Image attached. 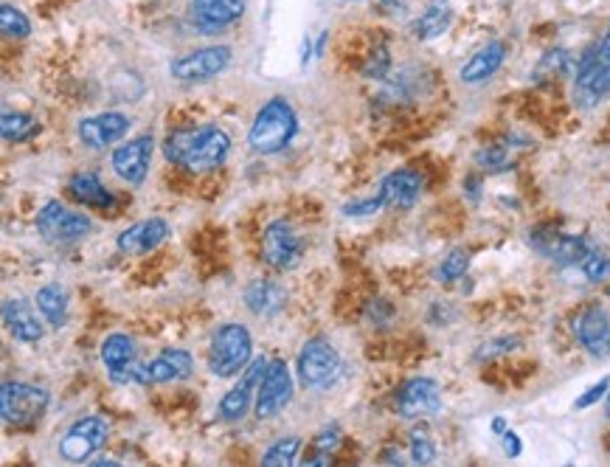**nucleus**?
Here are the masks:
<instances>
[{"label": "nucleus", "instance_id": "nucleus-1", "mask_svg": "<svg viewBox=\"0 0 610 467\" xmlns=\"http://www.w3.org/2000/svg\"><path fill=\"white\" fill-rule=\"evenodd\" d=\"M228 152H231V138L214 124L172 130L164 138L166 161L183 166L189 172H209V169L223 166Z\"/></svg>", "mask_w": 610, "mask_h": 467}, {"label": "nucleus", "instance_id": "nucleus-2", "mask_svg": "<svg viewBox=\"0 0 610 467\" xmlns=\"http://www.w3.org/2000/svg\"><path fill=\"white\" fill-rule=\"evenodd\" d=\"M298 133V116L293 105L284 96H273L259 107L251 130H248V144L259 155H276L282 152Z\"/></svg>", "mask_w": 610, "mask_h": 467}, {"label": "nucleus", "instance_id": "nucleus-3", "mask_svg": "<svg viewBox=\"0 0 610 467\" xmlns=\"http://www.w3.org/2000/svg\"><path fill=\"white\" fill-rule=\"evenodd\" d=\"M253 361L251 332L242 324H223L211 335L209 369L217 377H234Z\"/></svg>", "mask_w": 610, "mask_h": 467}, {"label": "nucleus", "instance_id": "nucleus-4", "mask_svg": "<svg viewBox=\"0 0 610 467\" xmlns=\"http://www.w3.org/2000/svg\"><path fill=\"white\" fill-rule=\"evenodd\" d=\"M48 408V392L31 383H20V380H6L0 389V411H3V422L6 425H31L45 414Z\"/></svg>", "mask_w": 610, "mask_h": 467}, {"label": "nucleus", "instance_id": "nucleus-5", "mask_svg": "<svg viewBox=\"0 0 610 467\" xmlns=\"http://www.w3.org/2000/svg\"><path fill=\"white\" fill-rule=\"evenodd\" d=\"M37 231L43 240L54 245H65L93 231V220L82 211H71L62 206L60 200H48L43 209L37 211Z\"/></svg>", "mask_w": 610, "mask_h": 467}, {"label": "nucleus", "instance_id": "nucleus-6", "mask_svg": "<svg viewBox=\"0 0 610 467\" xmlns=\"http://www.w3.org/2000/svg\"><path fill=\"white\" fill-rule=\"evenodd\" d=\"M341 375V355L324 338H310L298 352V377L310 389H324Z\"/></svg>", "mask_w": 610, "mask_h": 467}, {"label": "nucleus", "instance_id": "nucleus-7", "mask_svg": "<svg viewBox=\"0 0 610 467\" xmlns=\"http://www.w3.org/2000/svg\"><path fill=\"white\" fill-rule=\"evenodd\" d=\"M304 254V242L298 237L293 223L287 220H273L262 231V259L273 271H293Z\"/></svg>", "mask_w": 610, "mask_h": 467}, {"label": "nucleus", "instance_id": "nucleus-8", "mask_svg": "<svg viewBox=\"0 0 610 467\" xmlns=\"http://www.w3.org/2000/svg\"><path fill=\"white\" fill-rule=\"evenodd\" d=\"M231 65V48L228 46H206L186 51L169 62V74L180 82H206L220 76Z\"/></svg>", "mask_w": 610, "mask_h": 467}, {"label": "nucleus", "instance_id": "nucleus-9", "mask_svg": "<svg viewBox=\"0 0 610 467\" xmlns=\"http://www.w3.org/2000/svg\"><path fill=\"white\" fill-rule=\"evenodd\" d=\"M107 434H110L107 420H102V417H82L65 431V437L60 442V456L65 462H74V465L88 462V456H93L99 448H105Z\"/></svg>", "mask_w": 610, "mask_h": 467}, {"label": "nucleus", "instance_id": "nucleus-10", "mask_svg": "<svg viewBox=\"0 0 610 467\" xmlns=\"http://www.w3.org/2000/svg\"><path fill=\"white\" fill-rule=\"evenodd\" d=\"M293 400V375L287 369L284 361H270L268 372L259 383V392H256V417L259 420H270L276 414H282L284 408L290 406Z\"/></svg>", "mask_w": 610, "mask_h": 467}, {"label": "nucleus", "instance_id": "nucleus-11", "mask_svg": "<svg viewBox=\"0 0 610 467\" xmlns=\"http://www.w3.org/2000/svg\"><path fill=\"white\" fill-rule=\"evenodd\" d=\"M571 332L588 355H594V358L610 355V316L602 304L582 307L571 321Z\"/></svg>", "mask_w": 610, "mask_h": 467}, {"label": "nucleus", "instance_id": "nucleus-12", "mask_svg": "<svg viewBox=\"0 0 610 467\" xmlns=\"http://www.w3.org/2000/svg\"><path fill=\"white\" fill-rule=\"evenodd\" d=\"M532 245L543 257H549L557 265H582L585 257L594 251L591 242L585 240V237L563 234L557 228H535L532 231Z\"/></svg>", "mask_w": 610, "mask_h": 467}, {"label": "nucleus", "instance_id": "nucleus-13", "mask_svg": "<svg viewBox=\"0 0 610 467\" xmlns=\"http://www.w3.org/2000/svg\"><path fill=\"white\" fill-rule=\"evenodd\" d=\"M439 408H442V392H439V383L431 377H411L397 392V411L402 420H422L436 414Z\"/></svg>", "mask_w": 610, "mask_h": 467}, {"label": "nucleus", "instance_id": "nucleus-14", "mask_svg": "<svg viewBox=\"0 0 610 467\" xmlns=\"http://www.w3.org/2000/svg\"><path fill=\"white\" fill-rule=\"evenodd\" d=\"M605 96H610V65L599 60L596 48H591L577 62V82H574V99L580 107L599 105Z\"/></svg>", "mask_w": 610, "mask_h": 467}, {"label": "nucleus", "instance_id": "nucleus-15", "mask_svg": "<svg viewBox=\"0 0 610 467\" xmlns=\"http://www.w3.org/2000/svg\"><path fill=\"white\" fill-rule=\"evenodd\" d=\"M189 15L200 34H223L245 15V0H189Z\"/></svg>", "mask_w": 610, "mask_h": 467}, {"label": "nucleus", "instance_id": "nucleus-16", "mask_svg": "<svg viewBox=\"0 0 610 467\" xmlns=\"http://www.w3.org/2000/svg\"><path fill=\"white\" fill-rule=\"evenodd\" d=\"M268 363L270 361H265V358H253V361L245 366L242 380L220 400V417H223V420L234 422L242 420V417L248 414L253 394L259 392V383H262V377L268 372Z\"/></svg>", "mask_w": 610, "mask_h": 467}, {"label": "nucleus", "instance_id": "nucleus-17", "mask_svg": "<svg viewBox=\"0 0 610 467\" xmlns=\"http://www.w3.org/2000/svg\"><path fill=\"white\" fill-rule=\"evenodd\" d=\"M152 147H155V138L152 136H138L133 138V141H127V144H121L119 150L113 152V158H110L113 172H116L124 183L141 186L149 172Z\"/></svg>", "mask_w": 610, "mask_h": 467}, {"label": "nucleus", "instance_id": "nucleus-18", "mask_svg": "<svg viewBox=\"0 0 610 467\" xmlns=\"http://www.w3.org/2000/svg\"><path fill=\"white\" fill-rule=\"evenodd\" d=\"M194 372L192 355L186 349H164L158 358L138 366V386H158V383H175L186 380Z\"/></svg>", "mask_w": 610, "mask_h": 467}, {"label": "nucleus", "instance_id": "nucleus-19", "mask_svg": "<svg viewBox=\"0 0 610 467\" xmlns=\"http://www.w3.org/2000/svg\"><path fill=\"white\" fill-rule=\"evenodd\" d=\"M127 130H130V119L124 113H116V110L82 119L79 127H76L82 144H88L90 150H105V147L127 136Z\"/></svg>", "mask_w": 610, "mask_h": 467}, {"label": "nucleus", "instance_id": "nucleus-20", "mask_svg": "<svg viewBox=\"0 0 610 467\" xmlns=\"http://www.w3.org/2000/svg\"><path fill=\"white\" fill-rule=\"evenodd\" d=\"M166 237H169V223L164 217H149V220L124 228L116 237V248L127 257H144L149 251H155Z\"/></svg>", "mask_w": 610, "mask_h": 467}, {"label": "nucleus", "instance_id": "nucleus-21", "mask_svg": "<svg viewBox=\"0 0 610 467\" xmlns=\"http://www.w3.org/2000/svg\"><path fill=\"white\" fill-rule=\"evenodd\" d=\"M425 189V178L419 175L417 169H397L383 178L377 195L383 200L386 209H411Z\"/></svg>", "mask_w": 610, "mask_h": 467}, {"label": "nucleus", "instance_id": "nucleus-22", "mask_svg": "<svg viewBox=\"0 0 610 467\" xmlns=\"http://www.w3.org/2000/svg\"><path fill=\"white\" fill-rule=\"evenodd\" d=\"M3 321H6V330L20 344H37L43 338V321L37 318L26 299H9L3 304Z\"/></svg>", "mask_w": 610, "mask_h": 467}, {"label": "nucleus", "instance_id": "nucleus-23", "mask_svg": "<svg viewBox=\"0 0 610 467\" xmlns=\"http://www.w3.org/2000/svg\"><path fill=\"white\" fill-rule=\"evenodd\" d=\"M245 304L253 316H276L287 304V290L273 279H253L251 285L245 287Z\"/></svg>", "mask_w": 610, "mask_h": 467}, {"label": "nucleus", "instance_id": "nucleus-24", "mask_svg": "<svg viewBox=\"0 0 610 467\" xmlns=\"http://www.w3.org/2000/svg\"><path fill=\"white\" fill-rule=\"evenodd\" d=\"M68 192H71L82 206H88V209L110 211L116 206L113 192H110L105 183L99 181V175H93V172H76L74 178L68 181Z\"/></svg>", "mask_w": 610, "mask_h": 467}, {"label": "nucleus", "instance_id": "nucleus-25", "mask_svg": "<svg viewBox=\"0 0 610 467\" xmlns=\"http://www.w3.org/2000/svg\"><path fill=\"white\" fill-rule=\"evenodd\" d=\"M506 60V46L501 43V40H495V43H487L484 48H478L476 54L470 57V62L462 68V82H470V85H476V82H484V79H490V76L498 74V68L504 65Z\"/></svg>", "mask_w": 610, "mask_h": 467}, {"label": "nucleus", "instance_id": "nucleus-26", "mask_svg": "<svg viewBox=\"0 0 610 467\" xmlns=\"http://www.w3.org/2000/svg\"><path fill=\"white\" fill-rule=\"evenodd\" d=\"M34 302H37V310L43 313V318L54 330H62L68 324V293L60 285L40 287Z\"/></svg>", "mask_w": 610, "mask_h": 467}, {"label": "nucleus", "instance_id": "nucleus-27", "mask_svg": "<svg viewBox=\"0 0 610 467\" xmlns=\"http://www.w3.org/2000/svg\"><path fill=\"white\" fill-rule=\"evenodd\" d=\"M102 363L107 366V372L116 369H127L135 363V341L124 332H113L102 341Z\"/></svg>", "mask_w": 610, "mask_h": 467}, {"label": "nucleus", "instance_id": "nucleus-28", "mask_svg": "<svg viewBox=\"0 0 610 467\" xmlns=\"http://www.w3.org/2000/svg\"><path fill=\"white\" fill-rule=\"evenodd\" d=\"M0 133H3V141H9V144H23L40 133V121L29 113H20V110H15V113L6 110L0 119Z\"/></svg>", "mask_w": 610, "mask_h": 467}, {"label": "nucleus", "instance_id": "nucleus-29", "mask_svg": "<svg viewBox=\"0 0 610 467\" xmlns=\"http://www.w3.org/2000/svg\"><path fill=\"white\" fill-rule=\"evenodd\" d=\"M450 20H453L450 6H447V3H433L425 15L419 17V20H414L411 29H414V34H417L419 40H433V37L445 34L447 26H450Z\"/></svg>", "mask_w": 610, "mask_h": 467}, {"label": "nucleus", "instance_id": "nucleus-30", "mask_svg": "<svg viewBox=\"0 0 610 467\" xmlns=\"http://www.w3.org/2000/svg\"><path fill=\"white\" fill-rule=\"evenodd\" d=\"M298 451H301V439L293 434L276 439L268 451L262 453V467H296Z\"/></svg>", "mask_w": 610, "mask_h": 467}, {"label": "nucleus", "instance_id": "nucleus-31", "mask_svg": "<svg viewBox=\"0 0 610 467\" xmlns=\"http://www.w3.org/2000/svg\"><path fill=\"white\" fill-rule=\"evenodd\" d=\"M0 31L6 34V37H29L31 34V20L17 6H12V3H3L0 6Z\"/></svg>", "mask_w": 610, "mask_h": 467}, {"label": "nucleus", "instance_id": "nucleus-32", "mask_svg": "<svg viewBox=\"0 0 610 467\" xmlns=\"http://www.w3.org/2000/svg\"><path fill=\"white\" fill-rule=\"evenodd\" d=\"M467 268H470V254H467L464 248H453V251L442 259L436 276H439V282H456V279H462L464 273H467Z\"/></svg>", "mask_w": 610, "mask_h": 467}, {"label": "nucleus", "instance_id": "nucleus-33", "mask_svg": "<svg viewBox=\"0 0 610 467\" xmlns=\"http://www.w3.org/2000/svg\"><path fill=\"white\" fill-rule=\"evenodd\" d=\"M411 456H414L417 465H431L433 459H436V445H433V439L428 437L425 428H414L411 431Z\"/></svg>", "mask_w": 610, "mask_h": 467}, {"label": "nucleus", "instance_id": "nucleus-34", "mask_svg": "<svg viewBox=\"0 0 610 467\" xmlns=\"http://www.w3.org/2000/svg\"><path fill=\"white\" fill-rule=\"evenodd\" d=\"M540 74H546L549 71L551 76H566L574 71V60H571V54L568 51H563V48H557V51H549L543 60H540V68H537Z\"/></svg>", "mask_w": 610, "mask_h": 467}, {"label": "nucleus", "instance_id": "nucleus-35", "mask_svg": "<svg viewBox=\"0 0 610 467\" xmlns=\"http://www.w3.org/2000/svg\"><path fill=\"white\" fill-rule=\"evenodd\" d=\"M580 268H582V273H585V279H588V282H602V279H608L610 276V257L599 254V251H591Z\"/></svg>", "mask_w": 610, "mask_h": 467}, {"label": "nucleus", "instance_id": "nucleus-36", "mask_svg": "<svg viewBox=\"0 0 610 467\" xmlns=\"http://www.w3.org/2000/svg\"><path fill=\"white\" fill-rule=\"evenodd\" d=\"M388 68H391V57H388V48L386 46H377L369 54V60H366V65H363V76L366 79H386Z\"/></svg>", "mask_w": 610, "mask_h": 467}, {"label": "nucleus", "instance_id": "nucleus-37", "mask_svg": "<svg viewBox=\"0 0 610 467\" xmlns=\"http://www.w3.org/2000/svg\"><path fill=\"white\" fill-rule=\"evenodd\" d=\"M515 347H518V338H495V341H487L484 347L478 349L476 358L478 361H492V358H498V355L512 352Z\"/></svg>", "mask_w": 610, "mask_h": 467}, {"label": "nucleus", "instance_id": "nucleus-38", "mask_svg": "<svg viewBox=\"0 0 610 467\" xmlns=\"http://www.w3.org/2000/svg\"><path fill=\"white\" fill-rule=\"evenodd\" d=\"M380 209H386V206H383L380 195H374V197H366V200L346 203V206H343V214H346V217H366V214H374V211Z\"/></svg>", "mask_w": 610, "mask_h": 467}, {"label": "nucleus", "instance_id": "nucleus-39", "mask_svg": "<svg viewBox=\"0 0 610 467\" xmlns=\"http://www.w3.org/2000/svg\"><path fill=\"white\" fill-rule=\"evenodd\" d=\"M478 164L484 166V169H492V172H498V169H506V152L504 147H487V150L478 152Z\"/></svg>", "mask_w": 610, "mask_h": 467}, {"label": "nucleus", "instance_id": "nucleus-40", "mask_svg": "<svg viewBox=\"0 0 610 467\" xmlns=\"http://www.w3.org/2000/svg\"><path fill=\"white\" fill-rule=\"evenodd\" d=\"M605 392H610V380L605 377V380H599V383H594L588 392L582 394V397H577V403H574V408H591L594 403H599L602 397H605Z\"/></svg>", "mask_w": 610, "mask_h": 467}, {"label": "nucleus", "instance_id": "nucleus-41", "mask_svg": "<svg viewBox=\"0 0 610 467\" xmlns=\"http://www.w3.org/2000/svg\"><path fill=\"white\" fill-rule=\"evenodd\" d=\"M332 462H335V453L321 451V448H315L313 445V451L298 462V467H332Z\"/></svg>", "mask_w": 610, "mask_h": 467}, {"label": "nucleus", "instance_id": "nucleus-42", "mask_svg": "<svg viewBox=\"0 0 610 467\" xmlns=\"http://www.w3.org/2000/svg\"><path fill=\"white\" fill-rule=\"evenodd\" d=\"M338 442H341V428H338V425H332V428H324V431L318 434V439H315V448L335 453Z\"/></svg>", "mask_w": 610, "mask_h": 467}, {"label": "nucleus", "instance_id": "nucleus-43", "mask_svg": "<svg viewBox=\"0 0 610 467\" xmlns=\"http://www.w3.org/2000/svg\"><path fill=\"white\" fill-rule=\"evenodd\" d=\"M501 445H504V453L509 459H518L523 453V442L515 431H506L504 437H501Z\"/></svg>", "mask_w": 610, "mask_h": 467}, {"label": "nucleus", "instance_id": "nucleus-44", "mask_svg": "<svg viewBox=\"0 0 610 467\" xmlns=\"http://www.w3.org/2000/svg\"><path fill=\"white\" fill-rule=\"evenodd\" d=\"M380 6L386 9L388 15H397V12H402L408 6V0H380Z\"/></svg>", "mask_w": 610, "mask_h": 467}, {"label": "nucleus", "instance_id": "nucleus-45", "mask_svg": "<svg viewBox=\"0 0 610 467\" xmlns=\"http://www.w3.org/2000/svg\"><path fill=\"white\" fill-rule=\"evenodd\" d=\"M596 54H599V60L608 62V65H610V29L605 31V40H602V43L596 46Z\"/></svg>", "mask_w": 610, "mask_h": 467}, {"label": "nucleus", "instance_id": "nucleus-46", "mask_svg": "<svg viewBox=\"0 0 610 467\" xmlns=\"http://www.w3.org/2000/svg\"><path fill=\"white\" fill-rule=\"evenodd\" d=\"M506 431H509V428H506V420H504V417H495V420H492V434H498V437H504Z\"/></svg>", "mask_w": 610, "mask_h": 467}, {"label": "nucleus", "instance_id": "nucleus-47", "mask_svg": "<svg viewBox=\"0 0 610 467\" xmlns=\"http://www.w3.org/2000/svg\"><path fill=\"white\" fill-rule=\"evenodd\" d=\"M310 54H313V43L304 37V43H301V65H307V62H310Z\"/></svg>", "mask_w": 610, "mask_h": 467}, {"label": "nucleus", "instance_id": "nucleus-48", "mask_svg": "<svg viewBox=\"0 0 610 467\" xmlns=\"http://www.w3.org/2000/svg\"><path fill=\"white\" fill-rule=\"evenodd\" d=\"M327 37H329V34H321V37H318V43H315V54H318V57L324 54V46H327Z\"/></svg>", "mask_w": 610, "mask_h": 467}, {"label": "nucleus", "instance_id": "nucleus-49", "mask_svg": "<svg viewBox=\"0 0 610 467\" xmlns=\"http://www.w3.org/2000/svg\"><path fill=\"white\" fill-rule=\"evenodd\" d=\"M88 467H124V465H119V462H110V459H99V462H93V465H88Z\"/></svg>", "mask_w": 610, "mask_h": 467}, {"label": "nucleus", "instance_id": "nucleus-50", "mask_svg": "<svg viewBox=\"0 0 610 467\" xmlns=\"http://www.w3.org/2000/svg\"><path fill=\"white\" fill-rule=\"evenodd\" d=\"M605 411H608V420H610V392H608V408H605Z\"/></svg>", "mask_w": 610, "mask_h": 467}, {"label": "nucleus", "instance_id": "nucleus-51", "mask_svg": "<svg viewBox=\"0 0 610 467\" xmlns=\"http://www.w3.org/2000/svg\"><path fill=\"white\" fill-rule=\"evenodd\" d=\"M563 467H574V465H563Z\"/></svg>", "mask_w": 610, "mask_h": 467}]
</instances>
